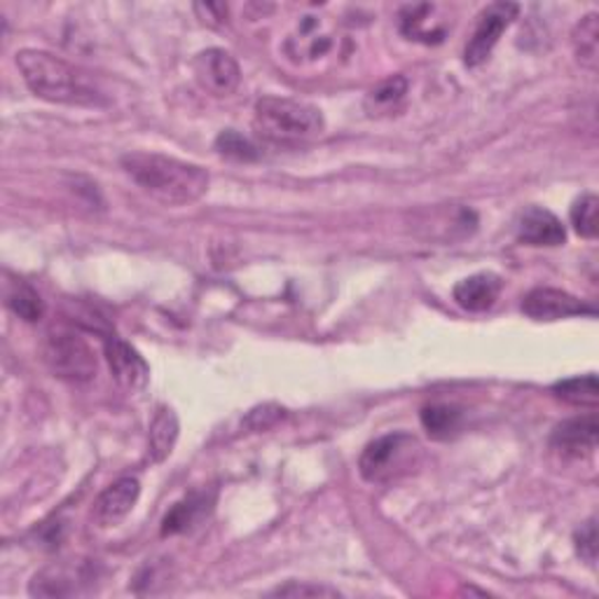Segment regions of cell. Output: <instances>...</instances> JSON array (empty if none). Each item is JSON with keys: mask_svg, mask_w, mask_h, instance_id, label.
I'll return each instance as SVG.
<instances>
[{"mask_svg": "<svg viewBox=\"0 0 599 599\" xmlns=\"http://www.w3.org/2000/svg\"><path fill=\"white\" fill-rule=\"evenodd\" d=\"M120 164L124 174L145 195L166 206L193 204L209 190V172L176 157H166L160 153H127Z\"/></svg>", "mask_w": 599, "mask_h": 599, "instance_id": "obj_1", "label": "cell"}, {"mask_svg": "<svg viewBox=\"0 0 599 599\" xmlns=\"http://www.w3.org/2000/svg\"><path fill=\"white\" fill-rule=\"evenodd\" d=\"M17 66L37 99L80 108H99L108 104L89 75L62 56L43 50H22L17 54Z\"/></svg>", "mask_w": 599, "mask_h": 599, "instance_id": "obj_2", "label": "cell"}, {"mask_svg": "<svg viewBox=\"0 0 599 599\" xmlns=\"http://www.w3.org/2000/svg\"><path fill=\"white\" fill-rule=\"evenodd\" d=\"M253 127L272 143H300L318 137L326 127L322 110L288 97H262L255 104Z\"/></svg>", "mask_w": 599, "mask_h": 599, "instance_id": "obj_3", "label": "cell"}, {"mask_svg": "<svg viewBox=\"0 0 599 599\" xmlns=\"http://www.w3.org/2000/svg\"><path fill=\"white\" fill-rule=\"evenodd\" d=\"M43 361L56 380L70 384H85L97 378V353L85 337L59 330L47 335L43 345Z\"/></svg>", "mask_w": 599, "mask_h": 599, "instance_id": "obj_4", "label": "cell"}, {"mask_svg": "<svg viewBox=\"0 0 599 599\" xmlns=\"http://www.w3.org/2000/svg\"><path fill=\"white\" fill-rule=\"evenodd\" d=\"M420 453V443L410 434H386L372 440L359 459V471L368 482H384L410 464L412 455Z\"/></svg>", "mask_w": 599, "mask_h": 599, "instance_id": "obj_5", "label": "cell"}, {"mask_svg": "<svg viewBox=\"0 0 599 599\" xmlns=\"http://www.w3.org/2000/svg\"><path fill=\"white\" fill-rule=\"evenodd\" d=\"M518 12L520 8L515 3H492L480 12L476 31L464 52V62L468 68H476L487 62V56L497 47L503 31L513 24Z\"/></svg>", "mask_w": 599, "mask_h": 599, "instance_id": "obj_6", "label": "cell"}, {"mask_svg": "<svg viewBox=\"0 0 599 599\" xmlns=\"http://www.w3.org/2000/svg\"><path fill=\"white\" fill-rule=\"evenodd\" d=\"M193 73L199 87L214 94V97H230L241 83V68L237 59L220 47L199 52L193 62Z\"/></svg>", "mask_w": 599, "mask_h": 599, "instance_id": "obj_7", "label": "cell"}, {"mask_svg": "<svg viewBox=\"0 0 599 599\" xmlns=\"http://www.w3.org/2000/svg\"><path fill=\"white\" fill-rule=\"evenodd\" d=\"M104 353H106V361H108L112 378H116V382L124 391L139 393L148 386L150 366L145 363V359L134 347L122 340V337H116V335L106 337Z\"/></svg>", "mask_w": 599, "mask_h": 599, "instance_id": "obj_8", "label": "cell"}, {"mask_svg": "<svg viewBox=\"0 0 599 599\" xmlns=\"http://www.w3.org/2000/svg\"><path fill=\"white\" fill-rule=\"evenodd\" d=\"M139 497H141V482L131 476L108 484L99 494V499L94 501V509H91L94 524L101 530L118 527V524L131 513V509H134Z\"/></svg>", "mask_w": 599, "mask_h": 599, "instance_id": "obj_9", "label": "cell"}, {"mask_svg": "<svg viewBox=\"0 0 599 599\" xmlns=\"http://www.w3.org/2000/svg\"><path fill=\"white\" fill-rule=\"evenodd\" d=\"M522 312L534 322H559V318L595 314L584 300L559 288H534L522 300Z\"/></svg>", "mask_w": 599, "mask_h": 599, "instance_id": "obj_10", "label": "cell"}, {"mask_svg": "<svg viewBox=\"0 0 599 599\" xmlns=\"http://www.w3.org/2000/svg\"><path fill=\"white\" fill-rule=\"evenodd\" d=\"M597 438H599L597 415H584L557 424L551 436V447L562 457L584 459L590 457L597 449Z\"/></svg>", "mask_w": 599, "mask_h": 599, "instance_id": "obj_11", "label": "cell"}, {"mask_svg": "<svg viewBox=\"0 0 599 599\" xmlns=\"http://www.w3.org/2000/svg\"><path fill=\"white\" fill-rule=\"evenodd\" d=\"M518 237L530 247H562L567 241V230L562 220L541 206H530L518 220Z\"/></svg>", "mask_w": 599, "mask_h": 599, "instance_id": "obj_12", "label": "cell"}, {"mask_svg": "<svg viewBox=\"0 0 599 599\" xmlns=\"http://www.w3.org/2000/svg\"><path fill=\"white\" fill-rule=\"evenodd\" d=\"M214 503H216V497L209 492L187 494L185 499L174 503V509L164 515L162 534L174 536V534H185L199 527V522H204L211 515Z\"/></svg>", "mask_w": 599, "mask_h": 599, "instance_id": "obj_13", "label": "cell"}, {"mask_svg": "<svg viewBox=\"0 0 599 599\" xmlns=\"http://www.w3.org/2000/svg\"><path fill=\"white\" fill-rule=\"evenodd\" d=\"M501 279L492 272H480L473 276L461 279L455 286V303L466 309V312H487L497 305V300L501 295Z\"/></svg>", "mask_w": 599, "mask_h": 599, "instance_id": "obj_14", "label": "cell"}, {"mask_svg": "<svg viewBox=\"0 0 599 599\" xmlns=\"http://www.w3.org/2000/svg\"><path fill=\"white\" fill-rule=\"evenodd\" d=\"M89 576L83 567H68V565H52L43 571H37L31 580L29 592L33 597H68L78 595L80 586L87 584Z\"/></svg>", "mask_w": 599, "mask_h": 599, "instance_id": "obj_15", "label": "cell"}, {"mask_svg": "<svg viewBox=\"0 0 599 599\" xmlns=\"http://www.w3.org/2000/svg\"><path fill=\"white\" fill-rule=\"evenodd\" d=\"M178 417L172 407L160 405L153 422H150V434H148V453L150 459L155 464H162L168 455L174 453L176 440H178Z\"/></svg>", "mask_w": 599, "mask_h": 599, "instance_id": "obj_16", "label": "cell"}, {"mask_svg": "<svg viewBox=\"0 0 599 599\" xmlns=\"http://www.w3.org/2000/svg\"><path fill=\"white\" fill-rule=\"evenodd\" d=\"M576 59L588 70H597L599 62V17L592 12L580 19L571 35Z\"/></svg>", "mask_w": 599, "mask_h": 599, "instance_id": "obj_17", "label": "cell"}, {"mask_svg": "<svg viewBox=\"0 0 599 599\" xmlns=\"http://www.w3.org/2000/svg\"><path fill=\"white\" fill-rule=\"evenodd\" d=\"M407 94V80L403 75H391V78L382 80L378 87H372L366 97V110L370 116H384L405 99Z\"/></svg>", "mask_w": 599, "mask_h": 599, "instance_id": "obj_18", "label": "cell"}, {"mask_svg": "<svg viewBox=\"0 0 599 599\" xmlns=\"http://www.w3.org/2000/svg\"><path fill=\"white\" fill-rule=\"evenodd\" d=\"M553 393L569 405L580 407H595L599 401V386H597V374H580V378L562 380L553 384Z\"/></svg>", "mask_w": 599, "mask_h": 599, "instance_id": "obj_19", "label": "cell"}, {"mask_svg": "<svg viewBox=\"0 0 599 599\" xmlns=\"http://www.w3.org/2000/svg\"><path fill=\"white\" fill-rule=\"evenodd\" d=\"M420 420H422V426L428 431V436L445 440V438H449L459 431L461 412L455 405L434 403V405H426L422 410Z\"/></svg>", "mask_w": 599, "mask_h": 599, "instance_id": "obj_20", "label": "cell"}, {"mask_svg": "<svg viewBox=\"0 0 599 599\" xmlns=\"http://www.w3.org/2000/svg\"><path fill=\"white\" fill-rule=\"evenodd\" d=\"M6 305L19 318H24V322H29V324L41 322L43 314H45V305H43L41 295H37L29 284H24V281H19V284H14L6 293Z\"/></svg>", "mask_w": 599, "mask_h": 599, "instance_id": "obj_21", "label": "cell"}, {"mask_svg": "<svg viewBox=\"0 0 599 599\" xmlns=\"http://www.w3.org/2000/svg\"><path fill=\"white\" fill-rule=\"evenodd\" d=\"M597 206H599V199L592 193L578 197L571 206V225L576 235H580L584 239L597 237Z\"/></svg>", "mask_w": 599, "mask_h": 599, "instance_id": "obj_22", "label": "cell"}, {"mask_svg": "<svg viewBox=\"0 0 599 599\" xmlns=\"http://www.w3.org/2000/svg\"><path fill=\"white\" fill-rule=\"evenodd\" d=\"M216 148H218L220 155L232 157V160H255L258 157V148L249 139H243L235 129L222 131V134L216 139Z\"/></svg>", "mask_w": 599, "mask_h": 599, "instance_id": "obj_23", "label": "cell"}, {"mask_svg": "<svg viewBox=\"0 0 599 599\" xmlns=\"http://www.w3.org/2000/svg\"><path fill=\"white\" fill-rule=\"evenodd\" d=\"M272 597H340L342 592L330 586L309 584V580H288L286 586H279L270 592Z\"/></svg>", "mask_w": 599, "mask_h": 599, "instance_id": "obj_24", "label": "cell"}, {"mask_svg": "<svg viewBox=\"0 0 599 599\" xmlns=\"http://www.w3.org/2000/svg\"><path fill=\"white\" fill-rule=\"evenodd\" d=\"M574 541H576V551H578L580 559H584L590 569H595V565H597V522H595V518H590L584 527L576 532Z\"/></svg>", "mask_w": 599, "mask_h": 599, "instance_id": "obj_25", "label": "cell"}, {"mask_svg": "<svg viewBox=\"0 0 599 599\" xmlns=\"http://www.w3.org/2000/svg\"><path fill=\"white\" fill-rule=\"evenodd\" d=\"M281 417H284V410H281L279 405H260V407H253L247 420H243V424H247L249 428L253 431H268L270 426H274Z\"/></svg>", "mask_w": 599, "mask_h": 599, "instance_id": "obj_26", "label": "cell"}, {"mask_svg": "<svg viewBox=\"0 0 599 599\" xmlns=\"http://www.w3.org/2000/svg\"><path fill=\"white\" fill-rule=\"evenodd\" d=\"M195 10H197V12H204V17L209 14V19H206V22H209V24L218 22V19H225V17H228V8H225V6L206 3V6H195ZM204 17H202V19H204Z\"/></svg>", "mask_w": 599, "mask_h": 599, "instance_id": "obj_27", "label": "cell"}]
</instances>
